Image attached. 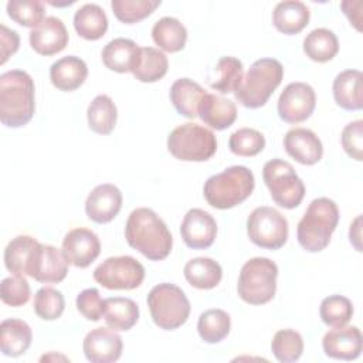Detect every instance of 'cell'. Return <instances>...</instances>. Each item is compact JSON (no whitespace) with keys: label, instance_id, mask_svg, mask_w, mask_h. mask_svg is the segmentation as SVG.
<instances>
[{"label":"cell","instance_id":"obj_36","mask_svg":"<svg viewBox=\"0 0 363 363\" xmlns=\"http://www.w3.org/2000/svg\"><path fill=\"white\" fill-rule=\"evenodd\" d=\"M230 315L223 309H208L203 312L197 322L200 337L207 343H218L230 333Z\"/></svg>","mask_w":363,"mask_h":363},{"label":"cell","instance_id":"obj_37","mask_svg":"<svg viewBox=\"0 0 363 363\" xmlns=\"http://www.w3.org/2000/svg\"><path fill=\"white\" fill-rule=\"evenodd\" d=\"M160 0H112L111 7L115 17L125 24H135L150 16L159 6Z\"/></svg>","mask_w":363,"mask_h":363},{"label":"cell","instance_id":"obj_6","mask_svg":"<svg viewBox=\"0 0 363 363\" xmlns=\"http://www.w3.org/2000/svg\"><path fill=\"white\" fill-rule=\"evenodd\" d=\"M278 267L274 261L255 257L247 261L240 272L237 291L240 298L251 305L269 302L277 291Z\"/></svg>","mask_w":363,"mask_h":363},{"label":"cell","instance_id":"obj_13","mask_svg":"<svg viewBox=\"0 0 363 363\" xmlns=\"http://www.w3.org/2000/svg\"><path fill=\"white\" fill-rule=\"evenodd\" d=\"M68 272V261L62 250L54 245L37 244L31 252L27 267V275L43 284H58Z\"/></svg>","mask_w":363,"mask_h":363},{"label":"cell","instance_id":"obj_30","mask_svg":"<svg viewBox=\"0 0 363 363\" xmlns=\"http://www.w3.org/2000/svg\"><path fill=\"white\" fill-rule=\"evenodd\" d=\"M187 282L197 289H211L217 286L223 277L220 264L207 257L190 259L183 268Z\"/></svg>","mask_w":363,"mask_h":363},{"label":"cell","instance_id":"obj_10","mask_svg":"<svg viewBox=\"0 0 363 363\" xmlns=\"http://www.w3.org/2000/svg\"><path fill=\"white\" fill-rule=\"evenodd\" d=\"M247 234L255 245L265 250H278L288 240V221L278 210L261 206L248 216Z\"/></svg>","mask_w":363,"mask_h":363},{"label":"cell","instance_id":"obj_5","mask_svg":"<svg viewBox=\"0 0 363 363\" xmlns=\"http://www.w3.org/2000/svg\"><path fill=\"white\" fill-rule=\"evenodd\" d=\"M255 186L252 172L245 166H231L207 179L203 194L207 203L220 210H227L247 200Z\"/></svg>","mask_w":363,"mask_h":363},{"label":"cell","instance_id":"obj_2","mask_svg":"<svg viewBox=\"0 0 363 363\" xmlns=\"http://www.w3.org/2000/svg\"><path fill=\"white\" fill-rule=\"evenodd\" d=\"M35 109L33 78L21 69L0 75V121L7 128L27 125Z\"/></svg>","mask_w":363,"mask_h":363},{"label":"cell","instance_id":"obj_23","mask_svg":"<svg viewBox=\"0 0 363 363\" xmlns=\"http://www.w3.org/2000/svg\"><path fill=\"white\" fill-rule=\"evenodd\" d=\"M140 47L129 38H113L102 50V61L115 72H132L138 64Z\"/></svg>","mask_w":363,"mask_h":363},{"label":"cell","instance_id":"obj_11","mask_svg":"<svg viewBox=\"0 0 363 363\" xmlns=\"http://www.w3.org/2000/svg\"><path fill=\"white\" fill-rule=\"evenodd\" d=\"M94 279L106 289H135L145 279L143 265L130 255L109 257L94 271Z\"/></svg>","mask_w":363,"mask_h":363},{"label":"cell","instance_id":"obj_15","mask_svg":"<svg viewBox=\"0 0 363 363\" xmlns=\"http://www.w3.org/2000/svg\"><path fill=\"white\" fill-rule=\"evenodd\" d=\"M184 244L193 250L208 248L217 234V223L213 216L201 208H190L180 225Z\"/></svg>","mask_w":363,"mask_h":363},{"label":"cell","instance_id":"obj_42","mask_svg":"<svg viewBox=\"0 0 363 363\" xmlns=\"http://www.w3.org/2000/svg\"><path fill=\"white\" fill-rule=\"evenodd\" d=\"M230 150L242 157L255 156L262 152L265 146V138L261 132L252 128H241L231 133L228 140Z\"/></svg>","mask_w":363,"mask_h":363},{"label":"cell","instance_id":"obj_20","mask_svg":"<svg viewBox=\"0 0 363 363\" xmlns=\"http://www.w3.org/2000/svg\"><path fill=\"white\" fill-rule=\"evenodd\" d=\"M286 153L301 164L312 166L322 159L323 146L320 139L306 128H294L284 136Z\"/></svg>","mask_w":363,"mask_h":363},{"label":"cell","instance_id":"obj_1","mask_svg":"<svg viewBox=\"0 0 363 363\" xmlns=\"http://www.w3.org/2000/svg\"><path fill=\"white\" fill-rule=\"evenodd\" d=\"M128 244L150 261L164 259L173 247L172 234L164 221L150 208H135L125 225Z\"/></svg>","mask_w":363,"mask_h":363},{"label":"cell","instance_id":"obj_18","mask_svg":"<svg viewBox=\"0 0 363 363\" xmlns=\"http://www.w3.org/2000/svg\"><path fill=\"white\" fill-rule=\"evenodd\" d=\"M362 333L356 326H337L325 333L322 347L328 357L354 360L362 353Z\"/></svg>","mask_w":363,"mask_h":363},{"label":"cell","instance_id":"obj_39","mask_svg":"<svg viewBox=\"0 0 363 363\" xmlns=\"http://www.w3.org/2000/svg\"><path fill=\"white\" fill-rule=\"evenodd\" d=\"M319 315L328 326H343L353 316V305L350 299L343 295H329L320 302Z\"/></svg>","mask_w":363,"mask_h":363},{"label":"cell","instance_id":"obj_28","mask_svg":"<svg viewBox=\"0 0 363 363\" xmlns=\"http://www.w3.org/2000/svg\"><path fill=\"white\" fill-rule=\"evenodd\" d=\"M104 319L113 330H129L139 319V308L130 298H106L104 299Z\"/></svg>","mask_w":363,"mask_h":363},{"label":"cell","instance_id":"obj_14","mask_svg":"<svg viewBox=\"0 0 363 363\" xmlns=\"http://www.w3.org/2000/svg\"><path fill=\"white\" fill-rule=\"evenodd\" d=\"M101 252L98 235L88 228H74L62 240V254L68 264L77 268H86Z\"/></svg>","mask_w":363,"mask_h":363},{"label":"cell","instance_id":"obj_33","mask_svg":"<svg viewBox=\"0 0 363 363\" xmlns=\"http://www.w3.org/2000/svg\"><path fill=\"white\" fill-rule=\"evenodd\" d=\"M303 51L312 61H330L339 51L337 37L328 28H315L305 37Z\"/></svg>","mask_w":363,"mask_h":363},{"label":"cell","instance_id":"obj_9","mask_svg":"<svg viewBox=\"0 0 363 363\" xmlns=\"http://www.w3.org/2000/svg\"><path fill=\"white\" fill-rule=\"evenodd\" d=\"M262 179L272 200L284 208H295L305 196V184L289 162L272 159L264 164Z\"/></svg>","mask_w":363,"mask_h":363},{"label":"cell","instance_id":"obj_25","mask_svg":"<svg viewBox=\"0 0 363 363\" xmlns=\"http://www.w3.org/2000/svg\"><path fill=\"white\" fill-rule=\"evenodd\" d=\"M311 11L305 3L298 0L279 1L272 11L275 28L286 35L301 33L309 23Z\"/></svg>","mask_w":363,"mask_h":363},{"label":"cell","instance_id":"obj_4","mask_svg":"<svg viewBox=\"0 0 363 363\" xmlns=\"http://www.w3.org/2000/svg\"><path fill=\"white\" fill-rule=\"evenodd\" d=\"M282 78L284 67L278 60H257L245 75H242V79L234 91V96L245 108H261L279 86Z\"/></svg>","mask_w":363,"mask_h":363},{"label":"cell","instance_id":"obj_19","mask_svg":"<svg viewBox=\"0 0 363 363\" xmlns=\"http://www.w3.org/2000/svg\"><path fill=\"white\" fill-rule=\"evenodd\" d=\"M68 44V31L57 17H45L30 31V45L40 55H54Z\"/></svg>","mask_w":363,"mask_h":363},{"label":"cell","instance_id":"obj_45","mask_svg":"<svg viewBox=\"0 0 363 363\" xmlns=\"http://www.w3.org/2000/svg\"><path fill=\"white\" fill-rule=\"evenodd\" d=\"M342 146L345 152L354 160L363 159V121H354L347 123L342 130Z\"/></svg>","mask_w":363,"mask_h":363},{"label":"cell","instance_id":"obj_21","mask_svg":"<svg viewBox=\"0 0 363 363\" xmlns=\"http://www.w3.org/2000/svg\"><path fill=\"white\" fill-rule=\"evenodd\" d=\"M88 68L84 60L75 55H67L57 60L50 68L51 84L65 92L78 89L86 79Z\"/></svg>","mask_w":363,"mask_h":363},{"label":"cell","instance_id":"obj_22","mask_svg":"<svg viewBox=\"0 0 363 363\" xmlns=\"http://www.w3.org/2000/svg\"><path fill=\"white\" fill-rule=\"evenodd\" d=\"M200 119L216 130L230 128L237 118L235 104L216 94H206L199 106Z\"/></svg>","mask_w":363,"mask_h":363},{"label":"cell","instance_id":"obj_8","mask_svg":"<svg viewBox=\"0 0 363 363\" xmlns=\"http://www.w3.org/2000/svg\"><path fill=\"white\" fill-rule=\"evenodd\" d=\"M167 149L179 160L204 162L217 150V139L214 133L193 122L174 128L167 136Z\"/></svg>","mask_w":363,"mask_h":363},{"label":"cell","instance_id":"obj_47","mask_svg":"<svg viewBox=\"0 0 363 363\" xmlns=\"http://www.w3.org/2000/svg\"><path fill=\"white\" fill-rule=\"evenodd\" d=\"M0 45H1V61L4 64L10 55H13L20 45V37L14 30L7 28L4 24L0 26Z\"/></svg>","mask_w":363,"mask_h":363},{"label":"cell","instance_id":"obj_41","mask_svg":"<svg viewBox=\"0 0 363 363\" xmlns=\"http://www.w3.org/2000/svg\"><path fill=\"white\" fill-rule=\"evenodd\" d=\"M44 6L38 0H10L7 3L9 17L23 27L35 28L44 17Z\"/></svg>","mask_w":363,"mask_h":363},{"label":"cell","instance_id":"obj_29","mask_svg":"<svg viewBox=\"0 0 363 363\" xmlns=\"http://www.w3.org/2000/svg\"><path fill=\"white\" fill-rule=\"evenodd\" d=\"M74 28L85 40H99L108 30V17L101 6L88 3L75 11Z\"/></svg>","mask_w":363,"mask_h":363},{"label":"cell","instance_id":"obj_46","mask_svg":"<svg viewBox=\"0 0 363 363\" xmlns=\"http://www.w3.org/2000/svg\"><path fill=\"white\" fill-rule=\"evenodd\" d=\"M77 309L88 320H99L104 315V299L96 288H86L77 296Z\"/></svg>","mask_w":363,"mask_h":363},{"label":"cell","instance_id":"obj_44","mask_svg":"<svg viewBox=\"0 0 363 363\" xmlns=\"http://www.w3.org/2000/svg\"><path fill=\"white\" fill-rule=\"evenodd\" d=\"M0 298L9 306H21L30 299V285L23 275H11L1 281Z\"/></svg>","mask_w":363,"mask_h":363},{"label":"cell","instance_id":"obj_17","mask_svg":"<svg viewBox=\"0 0 363 363\" xmlns=\"http://www.w3.org/2000/svg\"><path fill=\"white\" fill-rule=\"evenodd\" d=\"M122 207V193L111 183L96 186L86 197L85 213L89 220L98 224L112 221Z\"/></svg>","mask_w":363,"mask_h":363},{"label":"cell","instance_id":"obj_38","mask_svg":"<svg viewBox=\"0 0 363 363\" xmlns=\"http://www.w3.org/2000/svg\"><path fill=\"white\" fill-rule=\"evenodd\" d=\"M271 349L278 362H296L303 352V340L301 333L292 329L278 330L271 342Z\"/></svg>","mask_w":363,"mask_h":363},{"label":"cell","instance_id":"obj_24","mask_svg":"<svg viewBox=\"0 0 363 363\" xmlns=\"http://www.w3.org/2000/svg\"><path fill=\"white\" fill-rule=\"evenodd\" d=\"M363 75L359 69H346L336 75L333 81V98L346 111L363 108Z\"/></svg>","mask_w":363,"mask_h":363},{"label":"cell","instance_id":"obj_27","mask_svg":"<svg viewBox=\"0 0 363 363\" xmlns=\"http://www.w3.org/2000/svg\"><path fill=\"white\" fill-rule=\"evenodd\" d=\"M31 328L21 319H4L0 326V349L3 354L17 357L31 345Z\"/></svg>","mask_w":363,"mask_h":363},{"label":"cell","instance_id":"obj_31","mask_svg":"<svg viewBox=\"0 0 363 363\" xmlns=\"http://www.w3.org/2000/svg\"><path fill=\"white\" fill-rule=\"evenodd\" d=\"M152 38L159 48L167 52H177L186 45L187 30L177 18L162 17L152 28Z\"/></svg>","mask_w":363,"mask_h":363},{"label":"cell","instance_id":"obj_12","mask_svg":"<svg viewBox=\"0 0 363 363\" xmlns=\"http://www.w3.org/2000/svg\"><path fill=\"white\" fill-rule=\"evenodd\" d=\"M315 105L316 95L309 84L291 82L278 98V113L286 123H299L312 115Z\"/></svg>","mask_w":363,"mask_h":363},{"label":"cell","instance_id":"obj_7","mask_svg":"<svg viewBox=\"0 0 363 363\" xmlns=\"http://www.w3.org/2000/svg\"><path fill=\"white\" fill-rule=\"evenodd\" d=\"M147 306L156 326L174 330L186 323L190 315V302L174 284L163 282L153 286L147 295Z\"/></svg>","mask_w":363,"mask_h":363},{"label":"cell","instance_id":"obj_32","mask_svg":"<svg viewBox=\"0 0 363 363\" xmlns=\"http://www.w3.org/2000/svg\"><path fill=\"white\" fill-rule=\"evenodd\" d=\"M86 118L88 126L92 132L109 135L116 125L118 111L113 101L108 95H98L89 104Z\"/></svg>","mask_w":363,"mask_h":363},{"label":"cell","instance_id":"obj_16","mask_svg":"<svg viewBox=\"0 0 363 363\" xmlns=\"http://www.w3.org/2000/svg\"><path fill=\"white\" fill-rule=\"evenodd\" d=\"M82 349L85 357L92 363H112L122 354V339L108 328H95L86 333Z\"/></svg>","mask_w":363,"mask_h":363},{"label":"cell","instance_id":"obj_43","mask_svg":"<svg viewBox=\"0 0 363 363\" xmlns=\"http://www.w3.org/2000/svg\"><path fill=\"white\" fill-rule=\"evenodd\" d=\"M33 306L38 318L44 320H54L62 315L65 301L60 291L51 286H44L35 292Z\"/></svg>","mask_w":363,"mask_h":363},{"label":"cell","instance_id":"obj_3","mask_svg":"<svg viewBox=\"0 0 363 363\" xmlns=\"http://www.w3.org/2000/svg\"><path fill=\"white\" fill-rule=\"evenodd\" d=\"M339 223V208L328 197L311 201L303 217L298 223L296 238L308 252H319L329 245L330 237Z\"/></svg>","mask_w":363,"mask_h":363},{"label":"cell","instance_id":"obj_26","mask_svg":"<svg viewBox=\"0 0 363 363\" xmlns=\"http://www.w3.org/2000/svg\"><path fill=\"white\" fill-rule=\"evenodd\" d=\"M206 94V89L190 78L176 79L170 86V101L174 109L190 119L199 116V106Z\"/></svg>","mask_w":363,"mask_h":363},{"label":"cell","instance_id":"obj_40","mask_svg":"<svg viewBox=\"0 0 363 363\" xmlns=\"http://www.w3.org/2000/svg\"><path fill=\"white\" fill-rule=\"evenodd\" d=\"M216 72L218 77L211 82V88L221 94L234 92L244 75L242 62L234 57H221L217 62Z\"/></svg>","mask_w":363,"mask_h":363},{"label":"cell","instance_id":"obj_34","mask_svg":"<svg viewBox=\"0 0 363 363\" xmlns=\"http://www.w3.org/2000/svg\"><path fill=\"white\" fill-rule=\"evenodd\" d=\"M167 67V57L162 51L153 47H140V55L132 74L140 82H156L166 75Z\"/></svg>","mask_w":363,"mask_h":363},{"label":"cell","instance_id":"obj_35","mask_svg":"<svg viewBox=\"0 0 363 363\" xmlns=\"http://www.w3.org/2000/svg\"><path fill=\"white\" fill-rule=\"evenodd\" d=\"M38 241L30 235H17L4 250V265L14 275H27L31 252Z\"/></svg>","mask_w":363,"mask_h":363}]
</instances>
